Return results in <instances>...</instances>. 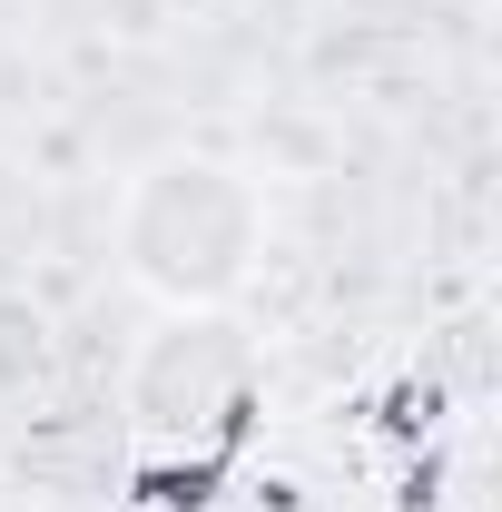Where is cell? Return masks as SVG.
<instances>
[{
	"label": "cell",
	"instance_id": "cell-3",
	"mask_svg": "<svg viewBox=\"0 0 502 512\" xmlns=\"http://www.w3.org/2000/svg\"><path fill=\"white\" fill-rule=\"evenodd\" d=\"M50 355H60L50 306H40V296H20V286H0V404L40 394V384H50Z\"/></svg>",
	"mask_w": 502,
	"mask_h": 512
},
{
	"label": "cell",
	"instance_id": "cell-2",
	"mask_svg": "<svg viewBox=\"0 0 502 512\" xmlns=\"http://www.w3.org/2000/svg\"><path fill=\"white\" fill-rule=\"evenodd\" d=\"M256 394H266V355L227 306H158V325L138 335L128 384H119L128 463L148 483H207L247 444Z\"/></svg>",
	"mask_w": 502,
	"mask_h": 512
},
{
	"label": "cell",
	"instance_id": "cell-1",
	"mask_svg": "<svg viewBox=\"0 0 502 512\" xmlns=\"http://www.w3.org/2000/svg\"><path fill=\"white\" fill-rule=\"evenodd\" d=\"M266 178L217 148H168L119 188V266L148 306H237L266 266Z\"/></svg>",
	"mask_w": 502,
	"mask_h": 512
}]
</instances>
